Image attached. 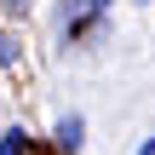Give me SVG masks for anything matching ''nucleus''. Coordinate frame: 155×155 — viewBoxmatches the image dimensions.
<instances>
[{
	"label": "nucleus",
	"mask_w": 155,
	"mask_h": 155,
	"mask_svg": "<svg viewBox=\"0 0 155 155\" xmlns=\"http://www.w3.org/2000/svg\"><path fill=\"white\" fill-rule=\"evenodd\" d=\"M0 63H6V69H17V63H23V46H17V35H12V29H0Z\"/></svg>",
	"instance_id": "obj_4"
},
{
	"label": "nucleus",
	"mask_w": 155,
	"mask_h": 155,
	"mask_svg": "<svg viewBox=\"0 0 155 155\" xmlns=\"http://www.w3.org/2000/svg\"><path fill=\"white\" fill-rule=\"evenodd\" d=\"M104 6H109V0H69V35H75L81 23H92V17H98Z\"/></svg>",
	"instance_id": "obj_2"
},
{
	"label": "nucleus",
	"mask_w": 155,
	"mask_h": 155,
	"mask_svg": "<svg viewBox=\"0 0 155 155\" xmlns=\"http://www.w3.org/2000/svg\"><path fill=\"white\" fill-rule=\"evenodd\" d=\"M81 138H86V121H81V115H63V121L52 127V144H58L63 155H75V150H81Z\"/></svg>",
	"instance_id": "obj_1"
},
{
	"label": "nucleus",
	"mask_w": 155,
	"mask_h": 155,
	"mask_svg": "<svg viewBox=\"0 0 155 155\" xmlns=\"http://www.w3.org/2000/svg\"><path fill=\"white\" fill-rule=\"evenodd\" d=\"M144 6H150V0H144Z\"/></svg>",
	"instance_id": "obj_7"
},
{
	"label": "nucleus",
	"mask_w": 155,
	"mask_h": 155,
	"mask_svg": "<svg viewBox=\"0 0 155 155\" xmlns=\"http://www.w3.org/2000/svg\"><path fill=\"white\" fill-rule=\"evenodd\" d=\"M23 6H29V0H6V12H23Z\"/></svg>",
	"instance_id": "obj_6"
},
{
	"label": "nucleus",
	"mask_w": 155,
	"mask_h": 155,
	"mask_svg": "<svg viewBox=\"0 0 155 155\" xmlns=\"http://www.w3.org/2000/svg\"><path fill=\"white\" fill-rule=\"evenodd\" d=\"M0 155H29V132L23 127H6L0 132Z\"/></svg>",
	"instance_id": "obj_3"
},
{
	"label": "nucleus",
	"mask_w": 155,
	"mask_h": 155,
	"mask_svg": "<svg viewBox=\"0 0 155 155\" xmlns=\"http://www.w3.org/2000/svg\"><path fill=\"white\" fill-rule=\"evenodd\" d=\"M138 155H155V132H150V138H144V144H138Z\"/></svg>",
	"instance_id": "obj_5"
}]
</instances>
